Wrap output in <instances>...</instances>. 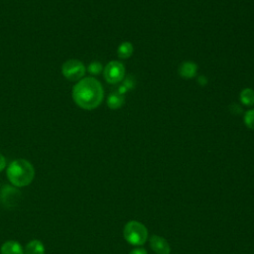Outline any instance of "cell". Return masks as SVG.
Instances as JSON below:
<instances>
[{
	"label": "cell",
	"instance_id": "6da1fadb",
	"mask_svg": "<svg viewBox=\"0 0 254 254\" xmlns=\"http://www.w3.org/2000/svg\"><path fill=\"white\" fill-rule=\"evenodd\" d=\"M104 92L101 83L94 77H84L72 88V98L75 104L85 110L97 108L103 100Z\"/></svg>",
	"mask_w": 254,
	"mask_h": 254
},
{
	"label": "cell",
	"instance_id": "7a4b0ae2",
	"mask_svg": "<svg viewBox=\"0 0 254 254\" xmlns=\"http://www.w3.org/2000/svg\"><path fill=\"white\" fill-rule=\"evenodd\" d=\"M6 175L12 186L22 188L29 186L33 182L35 170L29 161L25 159H17L9 164Z\"/></svg>",
	"mask_w": 254,
	"mask_h": 254
},
{
	"label": "cell",
	"instance_id": "3957f363",
	"mask_svg": "<svg viewBox=\"0 0 254 254\" xmlns=\"http://www.w3.org/2000/svg\"><path fill=\"white\" fill-rule=\"evenodd\" d=\"M123 235L125 239L132 245L143 244L148 236L146 227L138 221H129L125 224L123 229Z\"/></svg>",
	"mask_w": 254,
	"mask_h": 254
},
{
	"label": "cell",
	"instance_id": "277c9868",
	"mask_svg": "<svg viewBox=\"0 0 254 254\" xmlns=\"http://www.w3.org/2000/svg\"><path fill=\"white\" fill-rule=\"evenodd\" d=\"M62 73L66 79L70 81L80 80L85 73V66L78 60H67L62 65Z\"/></svg>",
	"mask_w": 254,
	"mask_h": 254
},
{
	"label": "cell",
	"instance_id": "5b68a950",
	"mask_svg": "<svg viewBox=\"0 0 254 254\" xmlns=\"http://www.w3.org/2000/svg\"><path fill=\"white\" fill-rule=\"evenodd\" d=\"M103 75L108 83H118L123 80L125 76V67L122 63L118 61H111L103 68Z\"/></svg>",
	"mask_w": 254,
	"mask_h": 254
},
{
	"label": "cell",
	"instance_id": "8992f818",
	"mask_svg": "<svg viewBox=\"0 0 254 254\" xmlns=\"http://www.w3.org/2000/svg\"><path fill=\"white\" fill-rule=\"evenodd\" d=\"M21 199V191L14 186H3L0 190V203L5 208H15Z\"/></svg>",
	"mask_w": 254,
	"mask_h": 254
},
{
	"label": "cell",
	"instance_id": "52a82bcc",
	"mask_svg": "<svg viewBox=\"0 0 254 254\" xmlns=\"http://www.w3.org/2000/svg\"><path fill=\"white\" fill-rule=\"evenodd\" d=\"M178 72L181 77L186 78V79H190L196 75L197 72V64L193 62L190 61H186L183 62L179 65Z\"/></svg>",
	"mask_w": 254,
	"mask_h": 254
},
{
	"label": "cell",
	"instance_id": "ba28073f",
	"mask_svg": "<svg viewBox=\"0 0 254 254\" xmlns=\"http://www.w3.org/2000/svg\"><path fill=\"white\" fill-rule=\"evenodd\" d=\"M150 245L157 254H169L171 250L168 242L164 238L157 235L151 237Z\"/></svg>",
	"mask_w": 254,
	"mask_h": 254
},
{
	"label": "cell",
	"instance_id": "9c48e42d",
	"mask_svg": "<svg viewBox=\"0 0 254 254\" xmlns=\"http://www.w3.org/2000/svg\"><path fill=\"white\" fill-rule=\"evenodd\" d=\"M1 254H24L22 245L15 240H8L4 242L0 248Z\"/></svg>",
	"mask_w": 254,
	"mask_h": 254
},
{
	"label": "cell",
	"instance_id": "30bf717a",
	"mask_svg": "<svg viewBox=\"0 0 254 254\" xmlns=\"http://www.w3.org/2000/svg\"><path fill=\"white\" fill-rule=\"evenodd\" d=\"M24 254H45V246L40 240L34 239L26 245Z\"/></svg>",
	"mask_w": 254,
	"mask_h": 254
},
{
	"label": "cell",
	"instance_id": "8fae6325",
	"mask_svg": "<svg viewBox=\"0 0 254 254\" xmlns=\"http://www.w3.org/2000/svg\"><path fill=\"white\" fill-rule=\"evenodd\" d=\"M124 104V95L118 92H112L107 97V105L110 109H119Z\"/></svg>",
	"mask_w": 254,
	"mask_h": 254
},
{
	"label": "cell",
	"instance_id": "7c38bea8",
	"mask_svg": "<svg viewBox=\"0 0 254 254\" xmlns=\"http://www.w3.org/2000/svg\"><path fill=\"white\" fill-rule=\"evenodd\" d=\"M239 99L245 106L254 105V90L250 87H246L240 91Z\"/></svg>",
	"mask_w": 254,
	"mask_h": 254
},
{
	"label": "cell",
	"instance_id": "4fadbf2b",
	"mask_svg": "<svg viewBox=\"0 0 254 254\" xmlns=\"http://www.w3.org/2000/svg\"><path fill=\"white\" fill-rule=\"evenodd\" d=\"M133 54V46L130 42H123L117 48V56L120 59H128Z\"/></svg>",
	"mask_w": 254,
	"mask_h": 254
},
{
	"label": "cell",
	"instance_id": "5bb4252c",
	"mask_svg": "<svg viewBox=\"0 0 254 254\" xmlns=\"http://www.w3.org/2000/svg\"><path fill=\"white\" fill-rule=\"evenodd\" d=\"M243 121L247 128L254 130V108L249 109L244 113Z\"/></svg>",
	"mask_w": 254,
	"mask_h": 254
},
{
	"label": "cell",
	"instance_id": "9a60e30c",
	"mask_svg": "<svg viewBox=\"0 0 254 254\" xmlns=\"http://www.w3.org/2000/svg\"><path fill=\"white\" fill-rule=\"evenodd\" d=\"M103 65L99 62H92L87 66V70L91 74H99L103 70Z\"/></svg>",
	"mask_w": 254,
	"mask_h": 254
},
{
	"label": "cell",
	"instance_id": "2e32d148",
	"mask_svg": "<svg viewBox=\"0 0 254 254\" xmlns=\"http://www.w3.org/2000/svg\"><path fill=\"white\" fill-rule=\"evenodd\" d=\"M135 84H136L135 78L133 76H127L124 78L122 85H124L127 89H133L135 87Z\"/></svg>",
	"mask_w": 254,
	"mask_h": 254
},
{
	"label": "cell",
	"instance_id": "e0dca14e",
	"mask_svg": "<svg viewBox=\"0 0 254 254\" xmlns=\"http://www.w3.org/2000/svg\"><path fill=\"white\" fill-rule=\"evenodd\" d=\"M197 83L200 85V86H204L207 84V77L205 75H199L197 77Z\"/></svg>",
	"mask_w": 254,
	"mask_h": 254
},
{
	"label": "cell",
	"instance_id": "ac0fdd59",
	"mask_svg": "<svg viewBox=\"0 0 254 254\" xmlns=\"http://www.w3.org/2000/svg\"><path fill=\"white\" fill-rule=\"evenodd\" d=\"M230 109H231V112L234 113V114H238V113L241 112V108H240V106H238L237 104H232V105L230 106Z\"/></svg>",
	"mask_w": 254,
	"mask_h": 254
},
{
	"label": "cell",
	"instance_id": "d6986e66",
	"mask_svg": "<svg viewBox=\"0 0 254 254\" xmlns=\"http://www.w3.org/2000/svg\"><path fill=\"white\" fill-rule=\"evenodd\" d=\"M5 167H6V159L2 154H0V172L3 171Z\"/></svg>",
	"mask_w": 254,
	"mask_h": 254
},
{
	"label": "cell",
	"instance_id": "ffe728a7",
	"mask_svg": "<svg viewBox=\"0 0 254 254\" xmlns=\"http://www.w3.org/2000/svg\"><path fill=\"white\" fill-rule=\"evenodd\" d=\"M129 254H147V252L143 248H136V249L132 250Z\"/></svg>",
	"mask_w": 254,
	"mask_h": 254
},
{
	"label": "cell",
	"instance_id": "44dd1931",
	"mask_svg": "<svg viewBox=\"0 0 254 254\" xmlns=\"http://www.w3.org/2000/svg\"><path fill=\"white\" fill-rule=\"evenodd\" d=\"M127 88L124 86V85H121V86H119V88H118V90H117V92L118 93H120V94H122V95H124L126 92H127Z\"/></svg>",
	"mask_w": 254,
	"mask_h": 254
}]
</instances>
